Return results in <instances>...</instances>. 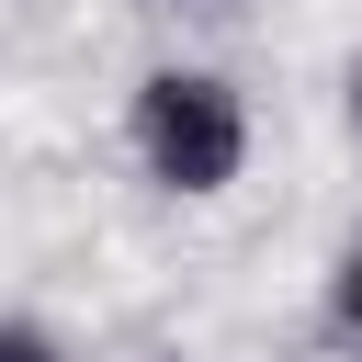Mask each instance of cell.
<instances>
[{"mask_svg": "<svg viewBox=\"0 0 362 362\" xmlns=\"http://www.w3.org/2000/svg\"><path fill=\"white\" fill-rule=\"evenodd\" d=\"M124 136H136V170L181 204L226 192L238 158H249V102L226 68H147L136 102H124Z\"/></svg>", "mask_w": 362, "mask_h": 362, "instance_id": "1", "label": "cell"}, {"mask_svg": "<svg viewBox=\"0 0 362 362\" xmlns=\"http://www.w3.org/2000/svg\"><path fill=\"white\" fill-rule=\"evenodd\" d=\"M328 328H339V339L362 351V238H351V249L328 260Z\"/></svg>", "mask_w": 362, "mask_h": 362, "instance_id": "2", "label": "cell"}, {"mask_svg": "<svg viewBox=\"0 0 362 362\" xmlns=\"http://www.w3.org/2000/svg\"><path fill=\"white\" fill-rule=\"evenodd\" d=\"M0 362H57V339H45L34 317H0Z\"/></svg>", "mask_w": 362, "mask_h": 362, "instance_id": "3", "label": "cell"}, {"mask_svg": "<svg viewBox=\"0 0 362 362\" xmlns=\"http://www.w3.org/2000/svg\"><path fill=\"white\" fill-rule=\"evenodd\" d=\"M351 136H362V57H351Z\"/></svg>", "mask_w": 362, "mask_h": 362, "instance_id": "4", "label": "cell"}, {"mask_svg": "<svg viewBox=\"0 0 362 362\" xmlns=\"http://www.w3.org/2000/svg\"><path fill=\"white\" fill-rule=\"evenodd\" d=\"M192 11H215V0H192Z\"/></svg>", "mask_w": 362, "mask_h": 362, "instance_id": "5", "label": "cell"}]
</instances>
